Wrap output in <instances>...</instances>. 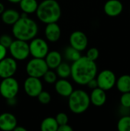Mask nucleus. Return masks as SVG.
<instances>
[{
  "label": "nucleus",
  "instance_id": "30",
  "mask_svg": "<svg viewBox=\"0 0 130 131\" xmlns=\"http://www.w3.org/2000/svg\"><path fill=\"white\" fill-rule=\"evenodd\" d=\"M12 41H13V40H12L11 37L8 35H2L0 36V44L6 48H9V46L11 45Z\"/></svg>",
  "mask_w": 130,
  "mask_h": 131
},
{
  "label": "nucleus",
  "instance_id": "37",
  "mask_svg": "<svg viewBox=\"0 0 130 131\" xmlns=\"http://www.w3.org/2000/svg\"><path fill=\"white\" fill-rule=\"evenodd\" d=\"M4 11H5V6H4V5L2 2H0V15H2V13Z\"/></svg>",
  "mask_w": 130,
  "mask_h": 131
},
{
  "label": "nucleus",
  "instance_id": "32",
  "mask_svg": "<svg viewBox=\"0 0 130 131\" xmlns=\"http://www.w3.org/2000/svg\"><path fill=\"white\" fill-rule=\"evenodd\" d=\"M73 130V128L68 125L67 124H63V125H60L58 126V128H57V131H72Z\"/></svg>",
  "mask_w": 130,
  "mask_h": 131
},
{
  "label": "nucleus",
  "instance_id": "19",
  "mask_svg": "<svg viewBox=\"0 0 130 131\" xmlns=\"http://www.w3.org/2000/svg\"><path fill=\"white\" fill-rule=\"evenodd\" d=\"M21 15L14 9H7L2 13V21L8 25H13L20 18Z\"/></svg>",
  "mask_w": 130,
  "mask_h": 131
},
{
  "label": "nucleus",
  "instance_id": "5",
  "mask_svg": "<svg viewBox=\"0 0 130 131\" xmlns=\"http://www.w3.org/2000/svg\"><path fill=\"white\" fill-rule=\"evenodd\" d=\"M48 69L44 58H34L30 60L26 65V72L28 75L38 78H42Z\"/></svg>",
  "mask_w": 130,
  "mask_h": 131
},
{
  "label": "nucleus",
  "instance_id": "36",
  "mask_svg": "<svg viewBox=\"0 0 130 131\" xmlns=\"http://www.w3.org/2000/svg\"><path fill=\"white\" fill-rule=\"evenodd\" d=\"M14 131H26L27 130L25 128V127H18V125L14 128Z\"/></svg>",
  "mask_w": 130,
  "mask_h": 131
},
{
  "label": "nucleus",
  "instance_id": "3",
  "mask_svg": "<svg viewBox=\"0 0 130 131\" xmlns=\"http://www.w3.org/2000/svg\"><path fill=\"white\" fill-rule=\"evenodd\" d=\"M36 15L38 18L44 24L57 22L61 15V8L56 0H44L38 4Z\"/></svg>",
  "mask_w": 130,
  "mask_h": 131
},
{
  "label": "nucleus",
  "instance_id": "31",
  "mask_svg": "<svg viewBox=\"0 0 130 131\" xmlns=\"http://www.w3.org/2000/svg\"><path fill=\"white\" fill-rule=\"evenodd\" d=\"M55 119H56V121H57L58 126H60V125L67 124L69 118H68V116L65 113H59L57 114Z\"/></svg>",
  "mask_w": 130,
  "mask_h": 131
},
{
  "label": "nucleus",
  "instance_id": "21",
  "mask_svg": "<svg viewBox=\"0 0 130 131\" xmlns=\"http://www.w3.org/2000/svg\"><path fill=\"white\" fill-rule=\"evenodd\" d=\"M19 5L23 12L31 14L36 12L38 3L37 0H21Z\"/></svg>",
  "mask_w": 130,
  "mask_h": 131
},
{
  "label": "nucleus",
  "instance_id": "29",
  "mask_svg": "<svg viewBox=\"0 0 130 131\" xmlns=\"http://www.w3.org/2000/svg\"><path fill=\"white\" fill-rule=\"evenodd\" d=\"M99 55H100L99 50L97 48H91L87 51L86 57L92 61H96V60L99 58Z\"/></svg>",
  "mask_w": 130,
  "mask_h": 131
},
{
  "label": "nucleus",
  "instance_id": "27",
  "mask_svg": "<svg viewBox=\"0 0 130 131\" xmlns=\"http://www.w3.org/2000/svg\"><path fill=\"white\" fill-rule=\"evenodd\" d=\"M44 80L48 84H54L57 81V74L55 72L51 70H48L43 76Z\"/></svg>",
  "mask_w": 130,
  "mask_h": 131
},
{
  "label": "nucleus",
  "instance_id": "1",
  "mask_svg": "<svg viewBox=\"0 0 130 131\" xmlns=\"http://www.w3.org/2000/svg\"><path fill=\"white\" fill-rule=\"evenodd\" d=\"M97 74V66L96 62L86 56H81L71 65L70 76L77 84L87 85L90 80L96 78Z\"/></svg>",
  "mask_w": 130,
  "mask_h": 131
},
{
  "label": "nucleus",
  "instance_id": "24",
  "mask_svg": "<svg viewBox=\"0 0 130 131\" xmlns=\"http://www.w3.org/2000/svg\"><path fill=\"white\" fill-rule=\"evenodd\" d=\"M117 130L119 131H130V116L126 115L120 118L117 122Z\"/></svg>",
  "mask_w": 130,
  "mask_h": 131
},
{
  "label": "nucleus",
  "instance_id": "39",
  "mask_svg": "<svg viewBox=\"0 0 130 131\" xmlns=\"http://www.w3.org/2000/svg\"><path fill=\"white\" fill-rule=\"evenodd\" d=\"M129 13H130V10H129Z\"/></svg>",
  "mask_w": 130,
  "mask_h": 131
},
{
  "label": "nucleus",
  "instance_id": "4",
  "mask_svg": "<svg viewBox=\"0 0 130 131\" xmlns=\"http://www.w3.org/2000/svg\"><path fill=\"white\" fill-rule=\"evenodd\" d=\"M90 95L83 90L73 91L68 97V106L71 112L76 114L84 113L90 107Z\"/></svg>",
  "mask_w": 130,
  "mask_h": 131
},
{
  "label": "nucleus",
  "instance_id": "8",
  "mask_svg": "<svg viewBox=\"0 0 130 131\" xmlns=\"http://www.w3.org/2000/svg\"><path fill=\"white\" fill-rule=\"evenodd\" d=\"M96 79L97 81L98 88L107 91L111 90L116 85L117 78L113 71L105 69L100 71L99 74H97Z\"/></svg>",
  "mask_w": 130,
  "mask_h": 131
},
{
  "label": "nucleus",
  "instance_id": "38",
  "mask_svg": "<svg viewBox=\"0 0 130 131\" xmlns=\"http://www.w3.org/2000/svg\"><path fill=\"white\" fill-rule=\"evenodd\" d=\"M8 2H10L11 3H14V4H16V3H19L21 0H8Z\"/></svg>",
  "mask_w": 130,
  "mask_h": 131
},
{
  "label": "nucleus",
  "instance_id": "9",
  "mask_svg": "<svg viewBox=\"0 0 130 131\" xmlns=\"http://www.w3.org/2000/svg\"><path fill=\"white\" fill-rule=\"evenodd\" d=\"M30 54L33 58H44L49 51L48 43L42 38H34L29 44Z\"/></svg>",
  "mask_w": 130,
  "mask_h": 131
},
{
  "label": "nucleus",
  "instance_id": "11",
  "mask_svg": "<svg viewBox=\"0 0 130 131\" xmlns=\"http://www.w3.org/2000/svg\"><path fill=\"white\" fill-rule=\"evenodd\" d=\"M16 60L13 58H4L0 61V78L12 77L17 71Z\"/></svg>",
  "mask_w": 130,
  "mask_h": 131
},
{
  "label": "nucleus",
  "instance_id": "26",
  "mask_svg": "<svg viewBox=\"0 0 130 131\" xmlns=\"http://www.w3.org/2000/svg\"><path fill=\"white\" fill-rule=\"evenodd\" d=\"M37 97H38V101L42 104H48L50 103V101L51 100V94L48 91H45L43 90L40 92V94L38 95Z\"/></svg>",
  "mask_w": 130,
  "mask_h": 131
},
{
  "label": "nucleus",
  "instance_id": "18",
  "mask_svg": "<svg viewBox=\"0 0 130 131\" xmlns=\"http://www.w3.org/2000/svg\"><path fill=\"white\" fill-rule=\"evenodd\" d=\"M44 58L45 62L50 69H56V68L62 62L61 54L57 51H48Z\"/></svg>",
  "mask_w": 130,
  "mask_h": 131
},
{
  "label": "nucleus",
  "instance_id": "20",
  "mask_svg": "<svg viewBox=\"0 0 130 131\" xmlns=\"http://www.w3.org/2000/svg\"><path fill=\"white\" fill-rule=\"evenodd\" d=\"M116 86L117 90L121 93L130 92V75L123 74L116 79Z\"/></svg>",
  "mask_w": 130,
  "mask_h": 131
},
{
  "label": "nucleus",
  "instance_id": "35",
  "mask_svg": "<svg viewBox=\"0 0 130 131\" xmlns=\"http://www.w3.org/2000/svg\"><path fill=\"white\" fill-rule=\"evenodd\" d=\"M7 103H8V104H9V105H15V103H16L15 97L10 98V99H7Z\"/></svg>",
  "mask_w": 130,
  "mask_h": 131
},
{
  "label": "nucleus",
  "instance_id": "22",
  "mask_svg": "<svg viewBox=\"0 0 130 131\" xmlns=\"http://www.w3.org/2000/svg\"><path fill=\"white\" fill-rule=\"evenodd\" d=\"M58 124L56 119L52 117L44 118L41 124V131H57Z\"/></svg>",
  "mask_w": 130,
  "mask_h": 131
},
{
  "label": "nucleus",
  "instance_id": "16",
  "mask_svg": "<svg viewBox=\"0 0 130 131\" xmlns=\"http://www.w3.org/2000/svg\"><path fill=\"white\" fill-rule=\"evenodd\" d=\"M107 94L106 91L100 88H96L92 90V92L90 95V104H93L96 107H102L107 101Z\"/></svg>",
  "mask_w": 130,
  "mask_h": 131
},
{
  "label": "nucleus",
  "instance_id": "6",
  "mask_svg": "<svg viewBox=\"0 0 130 131\" xmlns=\"http://www.w3.org/2000/svg\"><path fill=\"white\" fill-rule=\"evenodd\" d=\"M12 58L17 61H23L30 54L29 45L25 41L16 39L12 41L8 48Z\"/></svg>",
  "mask_w": 130,
  "mask_h": 131
},
{
  "label": "nucleus",
  "instance_id": "2",
  "mask_svg": "<svg viewBox=\"0 0 130 131\" xmlns=\"http://www.w3.org/2000/svg\"><path fill=\"white\" fill-rule=\"evenodd\" d=\"M28 14L23 12L18 20L13 25L12 33L16 39L22 41H30L35 38L38 27L37 23L31 18H28Z\"/></svg>",
  "mask_w": 130,
  "mask_h": 131
},
{
  "label": "nucleus",
  "instance_id": "33",
  "mask_svg": "<svg viewBox=\"0 0 130 131\" xmlns=\"http://www.w3.org/2000/svg\"><path fill=\"white\" fill-rule=\"evenodd\" d=\"M87 85L90 88V89H94V88H97L98 87V84H97V79H96V78H93L92 80H90L87 84Z\"/></svg>",
  "mask_w": 130,
  "mask_h": 131
},
{
  "label": "nucleus",
  "instance_id": "7",
  "mask_svg": "<svg viewBox=\"0 0 130 131\" xmlns=\"http://www.w3.org/2000/svg\"><path fill=\"white\" fill-rule=\"evenodd\" d=\"M19 91L18 82L13 77L2 78L0 83V94L7 99L15 97Z\"/></svg>",
  "mask_w": 130,
  "mask_h": 131
},
{
  "label": "nucleus",
  "instance_id": "28",
  "mask_svg": "<svg viewBox=\"0 0 130 131\" xmlns=\"http://www.w3.org/2000/svg\"><path fill=\"white\" fill-rule=\"evenodd\" d=\"M120 104L125 108H130V92L122 93L120 97Z\"/></svg>",
  "mask_w": 130,
  "mask_h": 131
},
{
  "label": "nucleus",
  "instance_id": "17",
  "mask_svg": "<svg viewBox=\"0 0 130 131\" xmlns=\"http://www.w3.org/2000/svg\"><path fill=\"white\" fill-rule=\"evenodd\" d=\"M54 84L55 91L59 95L62 97H68L74 91L72 84L65 78H61L58 81H56Z\"/></svg>",
  "mask_w": 130,
  "mask_h": 131
},
{
  "label": "nucleus",
  "instance_id": "23",
  "mask_svg": "<svg viewBox=\"0 0 130 131\" xmlns=\"http://www.w3.org/2000/svg\"><path fill=\"white\" fill-rule=\"evenodd\" d=\"M57 75L61 78H67L70 76L71 73V66H70L66 62H61L57 68Z\"/></svg>",
  "mask_w": 130,
  "mask_h": 131
},
{
  "label": "nucleus",
  "instance_id": "34",
  "mask_svg": "<svg viewBox=\"0 0 130 131\" xmlns=\"http://www.w3.org/2000/svg\"><path fill=\"white\" fill-rule=\"evenodd\" d=\"M6 54H7V48L0 44V61L6 57Z\"/></svg>",
  "mask_w": 130,
  "mask_h": 131
},
{
  "label": "nucleus",
  "instance_id": "15",
  "mask_svg": "<svg viewBox=\"0 0 130 131\" xmlns=\"http://www.w3.org/2000/svg\"><path fill=\"white\" fill-rule=\"evenodd\" d=\"M46 38L51 42L57 41L61 35V30L60 26L57 22H52L47 24L45 31H44Z\"/></svg>",
  "mask_w": 130,
  "mask_h": 131
},
{
  "label": "nucleus",
  "instance_id": "12",
  "mask_svg": "<svg viewBox=\"0 0 130 131\" xmlns=\"http://www.w3.org/2000/svg\"><path fill=\"white\" fill-rule=\"evenodd\" d=\"M70 45L79 51H84L88 45V38L86 34L81 31H75L70 36Z\"/></svg>",
  "mask_w": 130,
  "mask_h": 131
},
{
  "label": "nucleus",
  "instance_id": "25",
  "mask_svg": "<svg viewBox=\"0 0 130 131\" xmlns=\"http://www.w3.org/2000/svg\"><path fill=\"white\" fill-rule=\"evenodd\" d=\"M65 57L67 60L74 62L77 59H79L81 57V54H80V51L70 46L69 48H67L65 50Z\"/></svg>",
  "mask_w": 130,
  "mask_h": 131
},
{
  "label": "nucleus",
  "instance_id": "13",
  "mask_svg": "<svg viewBox=\"0 0 130 131\" xmlns=\"http://www.w3.org/2000/svg\"><path fill=\"white\" fill-rule=\"evenodd\" d=\"M103 10L107 16L117 17L123 12V5L120 0H108L104 5Z\"/></svg>",
  "mask_w": 130,
  "mask_h": 131
},
{
  "label": "nucleus",
  "instance_id": "14",
  "mask_svg": "<svg viewBox=\"0 0 130 131\" xmlns=\"http://www.w3.org/2000/svg\"><path fill=\"white\" fill-rule=\"evenodd\" d=\"M17 126V119L11 113L0 114V129L5 131L13 130Z\"/></svg>",
  "mask_w": 130,
  "mask_h": 131
},
{
  "label": "nucleus",
  "instance_id": "10",
  "mask_svg": "<svg viewBox=\"0 0 130 131\" xmlns=\"http://www.w3.org/2000/svg\"><path fill=\"white\" fill-rule=\"evenodd\" d=\"M43 85L40 78L34 77H28L24 83V90L27 95L31 97H37L42 91Z\"/></svg>",
  "mask_w": 130,
  "mask_h": 131
}]
</instances>
